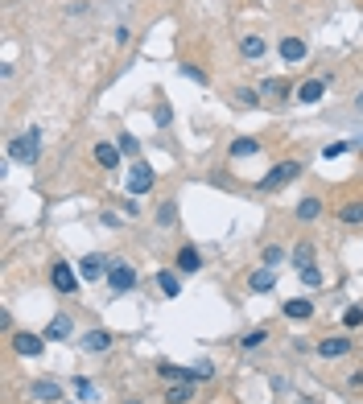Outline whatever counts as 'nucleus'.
Returning a JSON list of instances; mask_svg holds the SVG:
<instances>
[{
    "instance_id": "f257e3e1",
    "label": "nucleus",
    "mask_w": 363,
    "mask_h": 404,
    "mask_svg": "<svg viewBox=\"0 0 363 404\" xmlns=\"http://www.w3.org/2000/svg\"><path fill=\"white\" fill-rule=\"evenodd\" d=\"M37 153H41V132H37V128H29V132H21V136L8 140V157L21 161V165H33Z\"/></svg>"
},
{
    "instance_id": "f03ea898",
    "label": "nucleus",
    "mask_w": 363,
    "mask_h": 404,
    "mask_svg": "<svg viewBox=\"0 0 363 404\" xmlns=\"http://www.w3.org/2000/svg\"><path fill=\"white\" fill-rule=\"evenodd\" d=\"M302 169H306L302 161H277V165L260 178V190H265V194H277L281 186H289L293 178H302Z\"/></svg>"
},
{
    "instance_id": "7ed1b4c3",
    "label": "nucleus",
    "mask_w": 363,
    "mask_h": 404,
    "mask_svg": "<svg viewBox=\"0 0 363 404\" xmlns=\"http://www.w3.org/2000/svg\"><path fill=\"white\" fill-rule=\"evenodd\" d=\"M153 182H157L153 165H145V161H132V165H128V182H124V194H128V198H136V194H149V190H153Z\"/></svg>"
},
{
    "instance_id": "20e7f679",
    "label": "nucleus",
    "mask_w": 363,
    "mask_h": 404,
    "mask_svg": "<svg viewBox=\"0 0 363 404\" xmlns=\"http://www.w3.org/2000/svg\"><path fill=\"white\" fill-rule=\"evenodd\" d=\"M256 91H260V99H265V103H273V107L293 103V95H298L289 78H260V87H256Z\"/></svg>"
},
{
    "instance_id": "39448f33",
    "label": "nucleus",
    "mask_w": 363,
    "mask_h": 404,
    "mask_svg": "<svg viewBox=\"0 0 363 404\" xmlns=\"http://www.w3.org/2000/svg\"><path fill=\"white\" fill-rule=\"evenodd\" d=\"M107 285H112V293H128V289H136V268H132L128 260H112V268H107Z\"/></svg>"
},
{
    "instance_id": "423d86ee",
    "label": "nucleus",
    "mask_w": 363,
    "mask_h": 404,
    "mask_svg": "<svg viewBox=\"0 0 363 404\" xmlns=\"http://www.w3.org/2000/svg\"><path fill=\"white\" fill-rule=\"evenodd\" d=\"M331 83H335V74H318V78H306V83L298 87V95H293V99L310 107V103H318V99L326 95V87H331Z\"/></svg>"
},
{
    "instance_id": "0eeeda50",
    "label": "nucleus",
    "mask_w": 363,
    "mask_h": 404,
    "mask_svg": "<svg viewBox=\"0 0 363 404\" xmlns=\"http://www.w3.org/2000/svg\"><path fill=\"white\" fill-rule=\"evenodd\" d=\"M107 268H112V260H107V256H99V252H91V256H83V260H79V277H83V281H91V285H95V281H107Z\"/></svg>"
},
{
    "instance_id": "6e6552de",
    "label": "nucleus",
    "mask_w": 363,
    "mask_h": 404,
    "mask_svg": "<svg viewBox=\"0 0 363 404\" xmlns=\"http://www.w3.org/2000/svg\"><path fill=\"white\" fill-rule=\"evenodd\" d=\"M79 281H83V277H79V273H74V264H66V260H58V264L50 268V285H54L58 293H74V289H79Z\"/></svg>"
},
{
    "instance_id": "1a4fd4ad",
    "label": "nucleus",
    "mask_w": 363,
    "mask_h": 404,
    "mask_svg": "<svg viewBox=\"0 0 363 404\" xmlns=\"http://www.w3.org/2000/svg\"><path fill=\"white\" fill-rule=\"evenodd\" d=\"M29 401L62 404V401H66V392H62V384H58V380H33V384H29Z\"/></svg>"
},
{
    "instance_id": "9d476101",
    "label": "nucleus",
    "mask_w": 363,
    "mask_h": 404,
    "mask_svg": "<svg viewBox=\"0 0 363 404\" xmlns=\"http://www.w3.org/2000/svg\"><path fill=\"white\" fill-rule=\"evenodd\" d=\"M41 347H45V334H29V330L12 334V351H17L21 359H37V355H41Z\"/></svg>"
},
{
    "instance_id": "9b49d317",
    "label": "nucleus",
    "mask_w": 363,
    "mask_h": 404,
    "mask_svg": "<svg viewBox=\"0 0 363 404\" xmlns=\"http://www.w3.org/2000/svg\"><path fill=\"white\" fill-rule=\"evenodd\" d=\"M41 334H45V343H66V339L74 334V318H70V314H54Z\"/></svg>"
},
{
    "instance_id": "f8f14e48",
    "label": "nucleus",
    "mask_w": 363,
    "mask_h": 404,
    "mask_svg": "<svg viewBox=\"0 0 363 404\" xmlns=\"http://www.w3.org/2000/svg\"><path fill=\"white\" fill-rule=\"evenodd\" d=\"M120 157H124V153H120L112 140H95V165H99V169L116 173V169H120Z\"/></svg>"
},
{
    "instance_id": "ddd939ff",
    "label": "nucleus",
    "mask_w": 363,
    "mask_h": 404,
    "mask_svg": "<svg viewBox=\"0 0 363 404\" xmlns=\"http://www.w3.org/2000/svg\"><path fill=\"white\" fill-rule=\"evenodd\" d=\"M351 347H355V343H351L347 334H331V339L318 343V355H322V359H343V355H351Z\"/></svg>"
},
{
    "instance_id": "4468645a",
    "label": "nucleus",
    "mask_w": 363,
    "mask_h": 404,
    "mask_svg": "<svg viewBox=\"0 0 363 404\" xmlns=\"http://www.w3.org/2000/svg\"><path fill=\"white\" fill-rule=\"evenodd\" d=\"M174 268H178V273H186V277H194V273L203 268V252H198V248H190V244H186V248H178Z\"/></svg>"
},
{
    "instance_id": "2eb2a0df",
    "label": "nucleus",
    "mask_w": 363,
    "mask_h": 404,
    "mask_svg": "<svg viewBox=\"0 0 363 404\" xmlns=\"http://www.w3.org/2000/svg\"><path fill=\"white\" fill-rule=\"evenodd\" d=\"M240 54H244L248 62H260V58L269 54V41H265L260 33H244V37H240Z\"/></svg>"
},
{
    "instance_id": "dca6fc26",
    "label": "nucleus",
    "mask_w": 363,
    "mask_h": 404,
    "mask_svg": "<svg viewBox=\"0 0 363 404\" xmlns=\"http://www.w3.org/2000/svg\"><path fill=\"white\" fill-rule=\"evenodd\" d=\"M281 314H285L289 322H310V318H314V301H310V297H293V301L281 306Z\"/></svg>"
},
{
    "instance_id": "f3484780",
    "label": "nucleus",
    "mask_w": 363,
    "mask_h": 404,
    "mask_svg": "<svg viewBox=\"0 0 363 404\" xmlns=\"http://www.w3.org/2000/svg\"><path fill=\"white\" fill-rule=\"evenodd\" d=\"M293 219H298V223H314V219H322V198H318V194H306V198L298 202Z\"/></svg>"
},
{
    "instance_id": "a211bd4d",
    "label": "nucleus",
    "mask_w": 363,
    "mask_h": 404,
    "mask_svg": "<svg viewBox=\"0 0 363 404\" xmlns=\"http://www.w3.org/2000/svg\"><path fill=\"white\" fill-rule=\"evenodd\" d=\"M79 347H83L87 355H99V351L112 347V330H87V334L79 339Z\"/></svg>"
},
{
    "instance_id": "6ab92c4d",
    "label": "nucleus",
    "mask_w": 363,
    "mask_h": 404,
    "mask_svg": "<svg viewBox=\"0 0 363 404\" xmlns=\"http://www.w3.org/2000/svg\"><path fill=\"white\" fill-rule=\"evenodd\" d=\"M231 161H244V157H256L260 153V136H240V140H231Z\"/></svg>"
},
{
    "instance_id": "aec40b11",
    "label": "nucleus",
    "mask_w": 363,
    "mask_h": 404,
    "mask_svg": "<svg viewBox=\"0 0 363 404\" xmlns=\"http://www.w3.org/2000/svg\"><path fill=\"white\" fill-rule=\"evenodd\" d=\"M194 401V380H178L165 388V404H190Z\"/></svg>"
},
{
    "instance_id": "412c9836",
    "label": "nucleus",
    "mask_w": 363,
    "mask_h": 404,
    "mask_svg": "<svg viewBox=\"0 0 363 404\" xmlns=\"http://www.w3.org/2000/svg\"><path fill=\"white\" fill-rule=\"evenodd\" d=\"M273 285H277V273H273L269 264H265V268H256V273L248 277V289H252V293H269Z\"/></svg>"
},
{
    "instance_id": "4be33fe9",
    "label": "nucleus",
    "mask_w": 363,
    "mask_h": 404,
    "mask_svg": "<svg viewBox=\"0 0 363 404\" xmlns=\"http://www.w3.org/2000/svg\"><path fill=\"white\" fill-rule=\"evenodd\" d=\"M157 289H161L165 297H178V293H182V281H178V273H174V268H157Z\"/></svg>"
},
{
    "instance_id": "5701e85b",
    "label": "nucleus",
    "mask_w": 363,
    "mask_h": 404,
    "mask_svg": "<svg viewBox=\"0 0 363 404\" xmlns=\"http://www.w3.org/2000/svg\"><path fill=\"white\" fill-rule=\"evenodd\" d=\"M281 58L285 62H302L306 58V41L302 37H281Z\"/></svg>"
},
{
    "instance_id": "b1692460",
    "label": "nucleus",
    "mask_w": 363,
    "mask_h": 404,
    "mask_svg": "<svg viewBox=\"0 0 363 404\" xmlns=\"http://www.w3.org/2000/svg\"><path fill=\"white\" fill-rule=\"evenodd\" d=\"M339 223H347V227L363 223V198H355V202H343V206H339Z\"/></svg>"
},
{
    "instance_id": "393cba45",
    "label": "nucleus",
    "mask_w": 363,
    "mask_h": 404,
    "mask_svg": "<svg viewBox=\"0 0 363 404\" xmlns=\"http://www.w3.org/2000/svg\"><path fill=\"white\" fill-rule=\"evenodd\" d=\"M231 99H236L240 107H256V103H265L256 87H236V91H231Z\"/></svg>"
},
{
    "instance_id": "a878e982",
    "label": "nucleus",
    "mask_w": 363,
    "mask_h": 404,
    "mask_svg": "<svg viewBox=\"0 0 363 404\" xmlns=\"http://www.w3.org/2000/svg\"><path fill=\"white\" fill-rule=\"evenodd\" d=\"M116 149H120L124 157H132V161L141 157V140H136L132 132H120V136H116Z\"/></svg>"
},
{
    "instance_id": "bb28decb",
    "label": "nucleus",
    "mask_w": 363,
    "mask_h": 404,
    "mask_svg": "<svg viewBox=\"0 0 363 404\" xmlns=\"http://www.w3.org/2000/svg\"><path fill=\"white\" fill-rule=\"evenodd\" d=\"M174 223H178V202L165 198V202L157 206V227H174Z\"/></svg>"
},
{
    "instance_id": "cd10ccee",
    "label": "nucleus",
    "mask_w": 363,
    "mask_h": 404,
    "mask_svg": "<svg viewBox=\"0 0 363 404\" xmlns=\"http://www.w3.org/2000/svg\"><path fill=\"white\" fill-rule=\"evenodd\" d=\"M265 343H269V326H256V330H248V334L240 339L244 351H256V347H265Z\"/></svg>"
},
{
    "instance_id": "c85d7f7f",
    "label": "nucleus",
    "mask_w": 363,
    "mask_h": 404,
    "mask_svg": "<svg viewBox=\"0 0 363 404\" xmlns=\"http://www.w3.org/2000/svg\"><path fill=\"white\" fill-rule=\"evenodd\" d=\"M157 376L178 384V380H190V368H178V363H157Z\"/></svg>"
},
{
    "instance_id": "c756f323",
    "label": "nucleus",
    "mask_w": 363,
    "mask_h": 404,
    "mask_svg": "<svg viewBox=\"0 0 363 404\" xmlns=\"http://www.w3.org/2000/svg\"><path fill=\"white\" fill-rule=\"evenodd\" d=\"M314 264V244H298L293 248V268L302 273V268H310Z\"/></svg>"
},
{
    "instance_id": "7c9ffc66",
    "label": "nucleus",
    "mask_w": 363,
    "mask_h": 404,
    "mask_svg": "<svg viewBox=\"0 0 363 404\" xmlns=\"http://www.w3.org/2000/svg\"><path fill=\"white\" fill-rule=\"evenodd\" d=\"M190 380H194V384H203V380H215V363H211V359H198V363L190 368Z\"/></svg>"
},
{
    "instance_id": "2f4dec72",
    "label": "nucleus",
    "mask_w": 363,
    "mask_h": 404,
    "mask_svg": "<svg viewBox=\"0 0 363 404\" xmlns=\"http://www.w3.org/2000/svg\"><path fill=\"white\" fill-rule=\"evenodd\" d=\"M74 392H79V401H83V404L99 401V392H95V384H91V380H74Z\"/></svg>"
},
{
    "instance_id": "473e14b6",
    "label": "nucleus",
    "mask_w": 363,
    "mask_h": 404,
    "mask_svg": "<svg viewBox=\"0 0 363 404\" xmlns=\"http://www.w3.org/2000/svg\"><path fill=\"white\" fill-rule=\"evenodd\" d=\"M343 326H347V330L363 326V306H347V310H343Z\"/></svg>"
},
{
    "instance_id": "72a5a7b5",
    "label": "nucleus",
    "mask_w": 363,
    "mask_h": 404,
    "mask_svg": "<svg viewBox=\"0 0 363 404\" xmlns=\"http://www.w3.org/2000/svg\"><path fill=\"white\" fill-rule=\"evenodd\" d=\"M153 120H157V128H169V124H174V111H169V103H161V107L153 111Z\"/></svg>"
},
{
    "instance_id": "f704fd0d",
    "label": "nucleus",
    "mask_w": 363,
    "mask_h": 404,
    "mask_svg": "<svg viewBox=\"0 0 363 404\" xmlns=\"http://www.w3.org/2000/svg\"><path fill=\"white\" fill-rule=\"evenodd\" d=\"M302 281H306L310 289H318V285H322V273H318V264H310V268H302Z\"/></svg>"
},
{
    "instance_id": "c9c22d12",
    "label": "nucleus",
    "mask_w": 363,
    "mask_h": 404,
    "mask_svg": "<svg viewBox=\"0 0 363 404\" xmlns=\"http://www.w3.org/2000/svg\"><path fill=\"white\" fill-rule=\"evenodd\" d=\"M182 74H186V78H194V83H207V70H203V66H194V62H186V66H182Z\"/></svg>"
},
{
    "instance_id": "e433bc0d",
    "label": "nucleus",
    "mask_w": 363,
    "mask_h": 404,
    "mask_svg": "<svg viewBox=\"0 0 363 404\" xmlns=\"http://www.w3.org/2000/svg\"><path fill=\"white\" fill-rule=\"evenodd\" d=\"M281 260H285V252H281L277 244H269V248H265V264L273 268V264H281Z\"/></svg>"
},
{
    "instance_id": "4c0bfd02",
    "label": "nucleus",
    "mask_w": 363,
    "mask_h": 404,
    "mask_svg": "<svg viewBox=\"0 0 363 404\" xmlns=\"http://www.w3.org/2000/svg\"><path fill=\"white\" fill-rule=\"evenodd\" d=\"M343 153H347V145H343V140H335V145H326V149H322V157H343Z\"/></svg>"
},
{
    "instance_id": "58836bf2",
    "label": "nucleus",
    "mask_w": 363,
    "mask_h": 404,
    "mask_svg": "<svg viewBox=\"0 0 363 404\" xmlns=\"http://www.w3.org/2000/svg\"><path fill=\"white\" fill-rule=\"evenodd\" d=\"M351 388H363V372H351V380H347Z\"/></svg>"
},
{
    "instance_id": "ea45409f",
    "label": "nucleus",
    "mask_w": 363,
    "mask_h": 404,
    "mask_svg": "<svg viewBox=\"0 0 363 404\" xmlns=\"http://www.w3.org/2000/svg\"><path fill=\"white\" fill-rule=\"evenodd\" d=\"M128 404H141V401H128Z\"/></svg>"
},
{
    "instance_id": "a19ab883",
    "label": "nucleus",
    "mask_w": 363,
    "mask_h": 404,
    "mask_svg": "<svg viewBox=\"0 0 363 404\" xmlns=\"http://www.w3.org/2000/svg\"><path fill=\"white\" fill-rule=\"evenodd\" d=\"M62 404H66V401H62Z\"/></svg>"
}]
</instances>
